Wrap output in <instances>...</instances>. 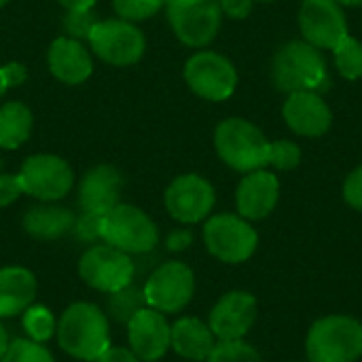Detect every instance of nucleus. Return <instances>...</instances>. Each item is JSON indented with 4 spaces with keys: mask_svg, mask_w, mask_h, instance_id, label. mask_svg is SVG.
I'll use <instances>...</instances> for the list:
<instances>
[{
    "mask_svg": "<svg viewBox=\"0 0 362 362\" xmlns=\"http://www.w3.org/2000/svg\"><path fill=\"white\" fill-rule=\"evenodd\" d=\"M57 346L64 354L81 362H95L110 348V320L106 312L89 301L70 303L55 329Z\"/></svg>",
    "mask_w": 362,
    "mask_h": 362,
    "instance_id": "1",
    "label": "nucleus"
},
{
    "mask_svg": "<svg viewBox=\"0 0 362 362\" xmlns=\"http://www.w3.org/2000/svg\"><path fill=\"white\" fill-rule=\"evenodd\" d=\"M272 78L276 89L284 93L331 89V74L322 51L308 40H291L282 45L272 62Z\"/></svg>",
    "mask_w": 362,
    "mask_h": 362,
    "instance_id": "2",
    "label": "nucleus"
},
{
    "mask_svg": "<svg viewBox=\"0 0 362 362\" xmlns=\"http://www.w3.org/2000/svg\"><path fill=\"white\" fill-rule=\"evenodd\" d=\"M214 148L225 165L248 174L269 165V140L250 121L231 117L216 125Z\"/></svg>",
    "mask_w": 362,
    "mask_h": 362,
    "instance_id": "3",
    "label": "nucleus"
},
{
    "mask_svg": "<svg viewBox=\"0 0 362 362\" xmlns=\"http://www.w3.org/2000/svg\"><path fill=\"white\" fill-rule=\"evenodd\" d=\"M310 362H356L362 358V322L333 314L316 320L305 337Z\"/></svg>",
    "mask_w": 362,
    "mask_h": 362,
    "instance_id": "4",
    "label": "nucleus"
},
{
    "mask_svg": "<svg viewBox=\"0 0 362 362\" xmlns=\"http://www.w3.org/2000/svg\"><path fill=\"white\" fill-rule=\"evenodd\" d=\"M102 242L129 257L148 255L159 244V229L138 206L117 204L102 216Z\"/></svg>",
    "mask_w": 362,
    "mask_h": 362,
    "instance_id": "5",
    "label": "nucleus"
},
{
    "mask_svg": "<svg viewBox=\"0 0 362 362\" xmlns=\"http://www.w3.org/2000/svg\"><path fill=\"white\" fill-rule=\"evenodd\" d=\"M206 250L221 263L240 265L246 263L259 246V233L240 214H214L204 225Z\"/></svg>",
    "mask_w": 362,
    "mask_h": 362,
    "instance_id": "6",
    "label": "nucleus"
},
{
    "mask_svg": "<svg viewBox=\"0 0 362 362\" xmlns=\"http://www.w3.org/2000/svg\"><path fill=\"white\" fill-rule=\"evenodd\" d=\"M76 269L85 286L104 295L125 288L136 278L134 259L127 252H121L104 242L87 248L81 255Z\"/></svg>",
    "mask_w": 362,
    "mask_h": 362,
    "instance_id": "7",
    "label": "nucleus"
},
{
    "mask_svg": "<svg viewBox=\"0 0 362 362\" xmlns=\"http://www.w3.org/2000/svg\"><path fill=\"white\" fill-rule=\"evenodd\" d=\"M146 305L161 314H180L195 295V274L182 261L159 263L142 284Z\"/></svg>",
    "mask_w": 362,
    "mask_h": 362,
    "instance_id": "8",
    "label": "nucleus"
},
{
    "mask_svg": "<svg viewBox=\"0 0 362 362\" xmlns=\"http://www.w3.org/2000/svg\"><path fill=\"white\" fill-rule=\"evenodd\" d=\"M165 11L172 32L187 47H206L221 30V0H165Z\"/></svg>",
    "mask_w": 362,
    "mask_h": 362,
    "instance_id": "9",
    "label": "nucleus"
},
{
    "mask_svg": "<svg viewBox=\"0 0 362 362\" xmlns=\"http://www.w3.org/2000/svg\"><path fill=\"white\" fill-rule=\"evenodd\" d=\"M91 51L110 66H132L142 59L146 40L142 30L127 19H100L89 32Z\"/></svg>",
    "mask_w": 362,
    "mask_h": 362,
    "instance_id": "10",
    "label": "nucleus"
},
{
    "mask_svg": "<svg viewBox=\"0 0 362 362\" xmlns=\"http://www.w3.org/2000/svg\"><path fill=\"white\" fill-rule=\"evenodd\" d=\"M23 195L38 202H59L74 187V172L70 163L51 153L30 155L19 170Z\"/></svg>",
    "mask_w": 362,
    "mask_h": 362,
    "instance_id": "11",
    "label": "nucleus"
},
{
    "mask_svg": "<svg viewBox=\"0 0 362 362\" xmlns=\"http://www.w3.org/2000/svg\"><path fill=\"white\" fill-rule=\"evenodd\" d=\"M185 81L189 89L210 102H223L238 87V70L229 57L214 51H199L185 64Z\"/></svg>",
    "mask_w": 362,
    "mask_h": 362,
    "instance_id": "12",
    "label": "nucleus"
},
{
    "mask_svg": "<svg viewBox=\"0 0 362 362\" xmlns=\"http://www.w3.org/2000/svg\"><path fill=\"white\" fill-rule=\"evenodd\" d=\"M163 204L174 221L182 225H197L210 216L216 204V193L204 176L182 174L168 185Z\"/></svg>",
    "mask_w": 362,
    "mask_h": 362,
    "instance_id": "13",
    "label": "nucleus"
},
{
    "mask_svg": "<svg viewBox=\"0 0 362 362\" xmlns=\"http://www.w3.org/2000/svg\"><path fill=\"white\" fill-rule=\"evenodd\" d=\"M303 40L318 49H335L348 36V21L337 0H303L299 11Z\"/></svg>",
    "mask_w": 362,
    "mask_h": 362,
    "instance_id": "14",
    "label": "nucleus"
},
{
    "mask_svg": "<svg viewBox=\"0 0 362 362\" xmlns=\"http://www.w3.org/2000/svg\"><path fill=\"white\" fill-rule=\"evenodd\" d=\"M257 299L246 291H229L225 293L208 316V327L218 341H235L244 339L255 320H257Z\"/></svg>",
    "mask_w": 362,
    "mask_h": 362,
    "instance_id": "15",
    "label": "nucleus"
},
{
    "mask_svg": "<svg viewBox=\"0 0 362 362\" xmlns=\"http://www.w3.org/2000/svg\"><path fill=\"white\" fill-rule=\"evenodd\" d=\"M170 327L165 314L146 305L125 325L129 350L142 362L161 361L170 352Z\"/></svg>",
    "mask_w": 362,
    "mask_h": 362,
    "instance_id": "16",
    "label": "nucleus"
},
{
    "mask_svg": "<svg viewBox=\"0 0 362 362\" xmlns=\"http://www.w3.org/2000/svg\"><path fill=\"white\" fill-rule=\"evenodd\" d=\"M282 117L291 132L305 138H320L325 136L333 125V112L331 106L325 102V98L316 91H295L288 93Z\"/></svg>",
    "mask_w": 362,
    "mask_h": 362,
    "instance_id": "17",
    "label": "nucleus"
},
{
    "mask_svg": "<svg viewBox=\"0 0 362 362\" xmlns=\"http://www.w3.org/2000/svg\"><path fill=\"white\" fill-rule=\"evenodd\" d=\"M280 199V182L278 176L269 170L248 172L235 191L238 214L246 221H263L267 218Z\"/></svg>",
    "mask_w": 362,
    "mask_h": 362,
    "instance_id": "18",
    "label": "nucleus"
},
{
    "mask_svg": "<svg viewBox=\"0 0 362 362\" xmlns=\"http://www.w3.org/2000/svg\"><path fill=\"white\" fill-rule=\"evenodd\" d=\"M123 174L108 163L93 165L78 182V206L83 212L106 214L121 204Z\"/></svg>",
    "mask_w": 362,
    "mask_h": 362,
    "instance_id": "19",
    "label": "nucleus"
},
{
    "mask_svg": "<svg viewBox=\"0 0 362 362\" xmlns=\"http://www.w3.org/2000/svg\"><path fill=\"white\" fill-rule=\"evenodd\" d=\"M51 74L66 85H81L93 72V59L85 45L70 36H59L51 42L47 53Z\"/></svg>",
    "mask_w": 362,
    "mask_h": 362,
    "instance_id": "20",
    "label": "nucleus"
},
{
    "mask_svg": "<svg viewBox=\"0 0 362 362\" xmlns=\"http://www.w3.org/2000/svg\"><path fill=\"white\" fill-rule=\"evenodd\" d=\"M38 280L23 265L0 267V320L23 314L36 299Z\"/></svg>",
    "mask_w": 362,
    "mask_h": 362,
    "instance_id": "21",
    "label": "nucleus"
},
{
    "mask_svg": "<svg viewBox=\"0 0 362 362\" xmlns=\"http://www.w3.org/2000/svg\"><path fill=\"white\" fill-rule=\"evenodd\" d=\"M216 341L218 339L210 331L208 322L195 316L178 318L170 327V350H174L185 361L206 362Z\"/></svg>",
    "mask_w": 362,
    "mask_h": 362,
    "instance_id": "22",
    "label": "nucleus"
},
{
    "mask_svg": "<svg viewBox=\"0 0 362 362\" xmlns=\"http://www.w3.org/2000/svg\"><path fill=\"white\" fill-rule=\"evenodd\" d=\"M74 221L76 216L70 208L59 206L55 202H42L25 210L21 218V227L34 240L53 242L70 233L74 227Z\"/></svg>",
    "mask_w": 362,
    "mask_h": 362,
    "instance_id": "23",
    "label": "nucleus"
},
{
    "mask_svg": "<svg viewBox=\"0 0 362 362\" xmlns=\"http://www.w3.org/2000/svg\"><path fill=\"white\" fill-rule=\"evenodd\" d=\"M34 117L23 102H4L0 106V148L15 151L28 142Z\"/></svg>",
    "mask_w": 362,
    "mask_h": 362,
    "instance_id": "24",
    "label": "nucleus"
},
{
    "mask_svg": "<svg viewBox=\"0 0 362 362\" xmlns=\"http://www.w3.org/2000/svg\"><path fill=\"white\" fill-rule=\"evenodd\" d=\"M146 308V297H144V288L142 284H127L125 288L110 293L108 295V303H106V316L112 318L117 325H127L134 314H138L140 310Z\"/></svg>",
    "mask_w": 362,
    "mask_h": 362,
    "instance_id": "25",
    "label": "nucleus"
},
{
    "mask_svg": "<svg viewBox=\"0 0 362 362\" xmlns=\"http://www.w3.org/2000/svg\"><path fill=\"white\" fill-rule=\"evenodd\" d=\"M21 327L25 331V337L36 341V344H47L57 329V320L51 314L49 308L32 303L23 314H21Z\"/></svg>",
    "mask_w": 362,
    "mask_h": 362,
    "instance_id": "26",
    "label": "nucleus"
},
{
    "mask_svg": "<svg viewBox=\"0 0 362 362\" xmlns=\"http://www.w3.org/2000/svg\"><path fill=\"white\" fill-rule=\"evenodd\" d=\"M335 66L339 74L348 81L362 78V42L354 36H346L335 49H333Z\"/></svg>",
    "mask_w": 362,
    "mask_h": 362,
    "instance_id": "27",
    "label": "nucleus"
},
{
    "mask_svg": "<svg viewBox=\"0 0 362 362\" xmlns=\"http://www.w3.org/2000/svg\"><path fill=\"white\" fill-rule=\"evenodd\" d=\"M0 362H55V356L45 344H36L28 337L13 339Z\"/></svg>",
    "mask_w": 362,
    "mask_h": 362,
    "instance_id": "28",
    "label": "nucleus"
},
{
    "mask_svg": "<svg viewBox=\"0 0 362 362\" xmlns=\"http://www.w3.org/2000/svg\"><path fill=\"white\" fill-rule=\"evenodd\" d=\"M206 362H263V356L244 339L216 341Z\"/></svg>",
    "mask_w": 362,
    "mask_h": 362,
    "instance_id": "29",
    "label": "nucleus"
},
{
    "mask_svg": "<svg viewBox=\"0 0 362 362\" xmlns=\"http://www.w3.org/2000/svg\"><path fill=\"white\" fill-rule=\"evenodd\" d=\"M165 6V0H112V8L121 19L144 21Z\"/></svg>",
    "mask_w": 362,
    "mask_h": 362,
    "instance_id": "30",
    "label": "nucleus"
},
{
    "mask_svg": "<svg viewBox=\"0 0 362 362\" xmlns=\"http://www.w3.org/2000/svg\"><path fill=\"white\" fill-rule=\"evenodd\" d=\"M301 163V148L291 142V140H274L269 142V165L280 170V172H288L295 170Z\"/></svg>",
    "mask_w": 362,
    "mask_h": 362,
    "instance_id": "31",
    "label": "nucleus"
},
{
    "mask_svg": "<svg viewBox=\"0 0 362 362\" xmlns=\"http://www.w3.org/2000/svg\"><path fill=\"white\" fill-rule=\"evenodd\" d=\"M98 15L93 8L89 11H66L62 23H64V30L70 38H76V40H85L89 38V32L93 30V25L98 23Z\"/></svg>",
    "mask_w": 362,
    "mask_h": 362,
    "instance_id": "32",
    "label": "nucleus"
},
{
    "mask_svg": "<svg viewBox=\"0 0 362 362\" xmlns=\"http://www.w3.org/2000/svg\"><path fill=\"white\" fill-rule=\"evenodd\" d=\"M102 216L104 214H91V212H83L81 216H76L72 227L76 240L87 244H95L98 240H102Z\"/></svg>",
    "mask_w": 362,
    "mask_h": 362,
    "instance_id": "33",
    "label": "nucleus"
},
{
    "mask_svg": "<svg viewBox=\"0 0 362 362\" xmlns=\"http://www.w3.org/2000/svg\"><path fill=\"white\" fill-rule=\"evenodd\" d=\"M344 199L354 210H362V165L348 174L344 182Z\"/></svg>",
    "mask_w": 362,
    "mask_h": 362,
    "instance_id": "34",
    "label": "nucleus"
},
{
    "mask_svg": "<svg viewBox=\"0 0 362 362\" xmlns=\"http://www.w3.org/2000/svg\"><path fill=\"white\" fill-rule=\"evenodd\" d=\"M23 195L17 174H0V208L11 206Z\"/></svg>",
    "mask_w": 362,
    "mask_h": 362,
    "instance_id": "35",
    "label": "nucleus"
},
{
    "mask_svg": "<svg viewBox=\"0 0 362 362\" xmlns=\"http://www.w3.org/2000/svg\"><path fill=\"white\" fill-rule=\"evenodd\" d=\"M252 2L255 0H221V8L223 15L231 19H246L252 11Z\"/></svg>",
    "mask_w": 362,
    "mask_h": 362,
    "instance_id": "36",
    "label": "nucleus"
},
{
    "mask_svg": "<svg viewBox=\"0 0 362 362\" xmlns=\"http://www.w3.org/2000/svg\"><path fill=\"white\" fill-rule=\"evenodd\" d=\"M191 242H193V233L187 231V229H176V231H172V233L165 238V246H168V250H172V252H182V250H187V248L191 246Z\"/></svg>",
    "mask_w": 362,
    "mask_h": 362,
    "instance_id": "37",
    "label": "nucleus"
},
{
    "mask_svg": "<svg viewBox=\"0 0 362 362\" xmlns=\"http://www.w3.org/2000/svg\"><path fill=\"white\" fill-rule=\"evenodd\" d=\"M95 362H142L129 348H121V346H110L106 352H102V356Z\"/></svg>",
    "mask_w": 362,
    "mask_h": 362,
    "instance_id": "38",
    "label": "nucleus"
},
{
    "mask_svg": "<svg viewBox=\"0 0 362 362\" xmlns=\"http://www.w3.org/2000/svg\"><path fill=\"white\" fill-rule=\"evenodd\" d=\"M2 72H4V78H6V85H8V87H19V85H23L25 78H28L25 66L19 64V62H11V64L2 66Z\"/></svg>",
    "mask_w": 362,
    "mask_h": 362,
    "instance_id": "39",
    "label": "nucleus"
},
{
    "mask_svg": "<svg viewBox=\"0 0 362 362\" xmlns=\"http://www.w3.org/2000/svg\"><path fill=\"white\" fill-rule=\"evenodd\" d=\"M66 11H89L95 6V0H57Z\"/></svg>",
    "mask_w": 362,
    "mask_h": 362,
    "instance_id": "40",
    "label": "nucleus"
},
{
    "mask_svg": "<svg viewBox=\"0 0 362 362\" xmlns=\"http://www.w3.org/2000/svg\"><path fill=\"white\" fill-rule=\"evenodd\" d=\"M8 344H11L8 333H6V329H4V325H2V320H0V358H2L4 352L8 350Z\"/></svg>",
    "mask_w": 362,
    "mask_h": 362,
    "instance_id": "41",
    "label": "nucleus"
},
{
    "mask_svg": "<svg viewBox=\"0 0 362 362\" xmlns=\"http://www.w3.org/2000/svg\"><path fill=\"white\" fill-rule=\"evenodd\" d=\"M6 89H8V85H6V78H4V72H2V68H0V100L4 98V93H6Z\"/></svg>",
    "mask_w": 362,
    "mask_h": 362,
    "instance_id": "42",
    "label": "nucleus"
},
{
    "mask_svg": "<svg viewBox=\"0 0 362 362\" xmlns=\"http://www.w3.org/2000/svg\"><path fill=\"white\" fill-rule=\"evenodd\" d=\"M341 6H361L362 0H337Z\"/></svg>",
    "mask_w": 362,
    "mask_h": 362,
    "instance_id": "43",
    "label": "nucleus"
},
{
    "mask_svg": "<svg viewBox=\"0 0 362 362\" xmlns=\"http://www.w3.org/2000/svg\"><path fill=\"white\" fill-rule=\"evenodd\" d=\"M6 2H8V0H0V6H4Z\"/></svg>",
    "mask_w": 362,
    "mask_h": 362,
    "instance_id": "44",
    "label": "nucleus"
},
{
    "mask_svg": "<svg viewBox=\"0 0 362 362\" xmlns=\"http://www.w3.org/2000/svg\"><path fill=\"white\" fill-rule=\"evenodd\" d=\"M255 2H274V0H255Z\"/></svg>",
    "mask_w": 362,
    "mask_h": 362,
    "instance_id": "45",
    "label": "nucleus"
},
{
    "mask_svg": "<svg viewBox=\"0 0 362 362\" xmlns=\"http://www.w3.org/2000/svg\"><path fill=\"white\" fill-rule=\"evenodd\" d=\"M308 362H310V361H308Z\"/></svg>",
    "mask_w": 362,
    "mask_h": 362,
    "instance_id": "46",
    "label": "nucleus"
}]
</instances>
